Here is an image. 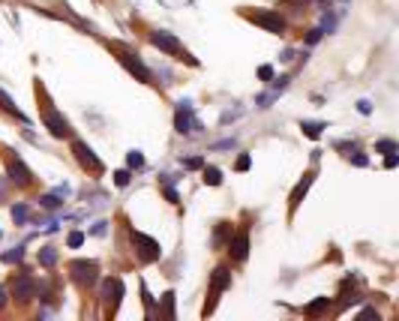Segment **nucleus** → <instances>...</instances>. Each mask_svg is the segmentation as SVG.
Returning <instances> with one entry per match:
<instances>
[{"label":"nucleus","instance_id":"8","mask_svg":"<svg viewBox=\"0 0 399 321\" xmlns=\"http://www.w3.org/2000/svg\"><path fill=\"white\" fill-rule=\"evenodd\" d=\"M102 294H105V300L111 303V309H114V306H117V300H120V294H123V282H120V279H105Z\"/></svg>","mask_w":399,"mask_h":321},{"label":"nucleus","instance_id":"21","mask_svg":"<svg viewBox=\"0 0 399 321\" xmlns=\"http://www.w3.org/2000/svg\"><path fill=\"white\" fill-rule=\"evenodd\" d=\"M126 162H129V168H141V165H144V156H141L138 150H132V153L126 156Z\"/></svg>","mask_w":399,"mask_h":321},{"label":"nucleus","instance_id":"29","mask_svg":"<svg viewBox=\"0 0 399 321\" xmlns=\"http://www.w3.org/2000/svg\"><path fill=\"white\" fill-rule=\"evenodd\" d=\"M396 162H399V156H396V153H390V156H387V162H384V165H387V168H393V165H396Z\"/></svg>","mask_w":399,"mask_h":321},{"label":"nucleus","instance_id":"16","mask_svg":"<svg viewBox=\"0 0 399 321\" xmlns=\"http://www.w3.org/2000/svg\"><path fill=\"white\" fill-rule=\"evenodd\" d=\"M204 183L219 186V183H222V171H219V168H213V165H210V168H204Z\"/></svg>","mask_w":399,"mask_h":321},{"label":"nucleus","instance_id":"13","mask_svg":"<svg viewBox=\"0 0 399 321\" xmlns=\"http://www.w3.org/2000/svg\"><path fill=\"white\" fill-rule=\"evenodd\" d=\"M228 282H231L228 267H216V270H213V294L222 291V288H228Z\"/></svg>","mask_w":399,"mask_h":321},{"label":"nucleus","instance_id":"10","mask_svg":"<svg viewBox=\"0 0 399 321\" xmlns=\"http://www.w3.org/2000/svg\"><path fill=\"white\" fill-rule=\"evenodd\" d=\"M9 180H12V183H18V186H27V183H30V171L24 168V162H21V159L9 162Z\"/></svg>","mask_w":399,"mask_h":321},{"label":"nucleus","instance_id":"28","mask_svg":"<svg viewBox=\"0 0 399 321\" xmlns=\"http://www.w3.org/2000/svg\"><path fill=\"white\" fill-rule=\"evenodd\" d=\"M318 39H321V30H312V33H309V39H306V42H309V45H315Z\"/></svg>","mask_w":399,"mask_h":321},{"label":"nucleus","instance_id":"18","mask_svg":"<svg viewBox=\"0 0 399 321\" xmlns=\"http://www.w3.org/2000/svg\"><path fill=\"white\" fill-rule=\"evenodd\" d=\"M159 315H165V318H171V315H174V294H171V291L162 297V312H159Z\"/></svg>","mask_w":399,"mask_h":321},{"label":"nucleus","instance_id":"20","mask_svg":"<svg viewBox=\"0 0 399 321\" xmlns=\"http://www.w3.org/2000/svg\"><path fill=\"white\" fill-rule=\"evenodd\" d=\"M321 129H324L321 123H303V132H306L309 138H318V135H321Z\"/></svg>","mask_w":399,"mask_h":321},{"label":"nucleus","instance_id":"1","mask_svg":"<svg viewBox=\"0 0 399 321\" xmlns=\"http://www.w3.org/2000/svg\"><path fill=\"white\" fill-rule=\"evenodd\" d=\"M132 243H135L138 255H141L144 261H153V258H159V243H156L153 237L141 234V231H132Z\"/></svg>","mask_w":399,"mask_h":321},{"label":"nucleus","instance_id":"27","mask_svg":"<svg viewBox=\"0 0 399 321\" xmlns=\"http://www.w3.org/2000/svg\"><path fill=\"white\" fill-rule=\"evenodd\" d=\"M246 168H249V156H240L237 159V171H246Z\"/></svg>","mask_w":399,"mask_h":321},{"label":"nucleus","instance_id":"11","mask_svg":"<svg viewBox=\"0 0 399 321\" xmlns=\"http://www.w3.org/2000/svg\"><path fill=\"white\" fill-rule=\"evenodd\" d=\"M45 123H48V129H51L57 138H63V135H69V132H72V129H69V123H66L57 111H48V114H45Z\"/></svg>","mask_w":399,"mask_h":321},{"label":"nucleus","instance_id":"24","mask_svg":"<svg viewBox=\"0 0 399 321\" xmlns=\"http://www.w3.org/2000/svg\"><path fill=\"white\" fill-rule=\"evenodd\" d=\"M81 243H84V234H81V231H72V234H69V246H72V249L81 246Z\"/></svg>","mask_w":399,"mask_h":321},{"label":"nucleus","instance_id":"6","mask_svg":"<svg viewBox=\"0 0 399 321\" xmlns=\"http://www.w3.org/2000/svg\"><path fill=\"white\" fill-rule=\"evenodd\" d=\"M120 63H123L126 69H129L132 75H138L141 81H150V69L144 66V63H141L138 57H132V54H120Z\"/></svg>","mask_w":399,"mask_h":321},{"label":"nucleus","instance_id":"31","mask_svg":"<svg viewBox=\"0 0 399 321\" xmlns=\"http://www.w3.org/2000/svg\"><path fill=\"white\" fill-rule=\"evenodd\" d=\"M3 303H6V294H3V288H0V309H3Z\"/></svg>","mask_w":399,"mask_h":321},{"label":"nucleus","instance_id":"7","mask_svg":"<svg viewBox=\"0 0 399 321\" xmlns=\"http://www.w3.org/2000/svg\"><path fill=\"white\" fill-rule=\"evenodd\" d=\"M33 291H36V282H33L30 276H18V279L12 282V294H15L18 300H30Z\"/></svg>","mask_w":399,"mask_h":321},{"label":"nucleus","instance_id":"19","mask_svg":"<svg viewBox=\"0 0 399 321\" xmlns=\"http://www.w3.org/2000/svg\"><path fill=\"white\" fill-rule=\"evenodd\" d=\"M57 261V252H54V249H42V252H39V264L42 267H51Z\"/></svg>","mask_w":399,"mask_h":321},{"label":"nucleus","instance_id":"9","mask_svg":"<svg viewBox=\"0 0 399 321\" xmlns=\"http://www.w3.org/2000/svg\"><path fill=\"white\" fill-rule=\"evenodd\" d=\"M228 249H231L234 261H243V258H246V252H249V234H246V231H240V234L228 243Z\"/></svg>","mask_w":399,"mask_h":321},{"label":"nucleus","instance_id":"3","mask_svg":"<svg viewBox=\"0 0 399 321\" xmlns=\"http://www.w3.org/2000/svg\"><path fill=\"white\" fill-rule=\"evenodd\" d=\"M150 42H153L159 51H168V54H180V42H177V36H171V33H165V30H156V33H150Z\"/></svg>","mask_w":399,"mask_h":321},{"label":"nucleus","instance_id":"23","mask_svg":"<svg viewBox=\"0 0 399 321\" xmlns=\"http://www.w3.org/2000/svg\"><path fill=\"white\" fill-rule=\"evenodd\" d=\"M12 219H15V222H24V219H27V207H24V204L12 207Z\"/></svg>","mask_w":399,"mask_h":321},{"label":"nucleus","instance_id":"2","mask_svg":"<svg viewBox=\"0 0 399 321\" xmlns=\"http://www.w3.org/2000/svg\"><path fill=\"white\" fill-rule=\"evenodd\" d=\"M72 150H75V156H78V162H81L84 168H90L93 174H99V171H102V162L93 156V150L84 144V141H75V144H72Z\"/></svg>","mask_w":399,"mask_h":321},{"label":"nucleus","instance_id":"17","mask_svg":"<svg viewBox=\"0 0 399 321\" xmlns=\"http://www.w3.org/2000/svg\"><path fill=\"white\" fill-rule=\"evenodd\" d=\"M327 306H330V300H327V297H321V300H315L312 306H306L303 312H306V315H321V312L327 309Z\"/></svg>","mask_w":399,"mask_h":321},{"label":"nucleus","instance_id":"15","mask_svg":"<svg viewBox=\"0 0 399 321\" xmlns=\"http://www.w3.org/2000/svg\"><path fill=\"white\" fill-rule=\"evenodd\" d=\"M0 105H3V108H6V111H9V114H15V117H18V120H24V123H27V117H24V114H21V111H18V108H15V102H12V99H9V96H6V90H0Z\"/></svg>","mask_w":399,"mask_h":321},{"label":"nucleus","instance_id":"26","mask_svg":"<svg viewBox=\"0 0 399 321\" xmlns=\"http://www.w3.org/2000/svg\"><path fill=\"white\" fill-rule=\"evenodd\" d=\"M258 75H261L264 81H270V78H273V69H270V66H261V69H258Z\"/></svg>","mask_w":399,"mask_h":321},{"label":"nucleus","instance_id":"5","mask_svg":"<svg viewBox=\"0 0 399 321\" xmlns=\"http://www.w3.org/2000/svg\"><path fill=\"white\" fill-rule=\"evenodd\" d=\"M69 270H72V276H75V282H81V285H90L96 279V264L93 261H75Z\"/></svg>","mask_w":399,"mask_h":321},{"label":"nucleus","instance_id":"14","mask_svg":"<svg viewBox=\"0 0 399 321\" xmlns=\"http://www.w3.org/2000/svg\"><path fill=\"white\" fill-rule=\"evenodd\" d=\"M309 183H312V174H306V177H303V180L297 183V189L291 192V207H297V204H300V198L306 195V189H309Z\"/></svg>","mask_w":399,"mask_h":321},{"label":"nucleus","instance_id":"25","mask_svg":"<svg viewBox=\"0 0 399 321\" xmlns=\"http://www.w3.org/2000/svg\"><path fill=\"white\" fill-rule=\"evenodd\" d=\"M114 183H117V186H126V183H129V171H117V174H114Z\"/></svg>","mask_w":399,"mask_h":321},{"label":"nucleus","instance_id":"30","mask_svg":"<svg viewBox=\"0 0 399 321\" xmlns=\"http://www.w3.org/2000/svg\"><path fill=\"white\" fill-rule=\"evenodd\" d=\"M18 258H21V249H15V252H9V255H6V261H18Z\"/></svg>","mask_w":399,"mask_h":321},{"label":"nucleus","instance_id":"4","mask_svg":"<svg viewBox=\"0 0 399 321\" xmlns=\"http://www.w3.org/2000/svg\"><path fill=\"white\" fill-rule=\"evenodd\" d=\"M252 21L261 24V27H267L270 33H282V30H285V21H282L279 12H255V15H252Z\"/></svg>","mask_w":399,"mask_h":321},{"label":"nucleus","instance_id":"22","mask_svg":"<svg viewBox=\"0 0 399 321\" xmlns=\"http://www.w3.org/2000/svg\"><path fill=\"white\" fill-rule=\"evenodd\" d=\"M375 150H381V153H396V141H378Z\"/></svg>","mask_w":399,"mask_h":321},{"label":"nucleus","instance_id":"12","mask_svg":"<svg viewBox=\"0 0 399 321\" xmlns=\"http://www.w3.org/2000/svg\"><path fill=\"white\" fill-rule=\"evenodd\" d=\"M174 126H177V132H189V126H192V117H189V105H183V102H180V108H177V117H174Z\"/></svg>","mask_w":399,"mask_h":321}]
</instances>
